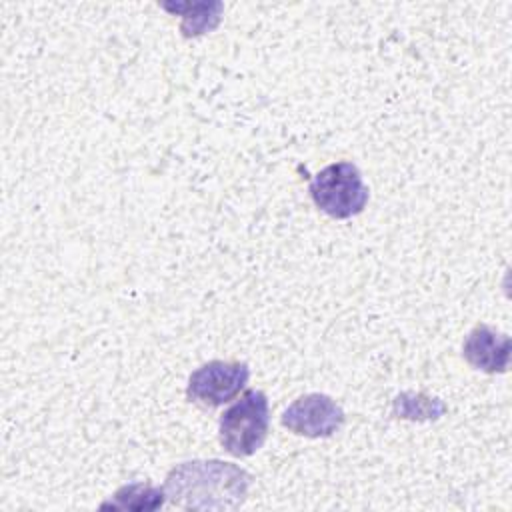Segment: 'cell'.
<instances>
[{"label":"cell","mask_w":512,"mask_h":512,"mask_svg":"<svg viewBox=\"0 0 512 512\" xmlns=\"http://www.w3.org/2000/svg\"><path fill=\"white\" fill-rule=\"evenodd\" d=\"M166 10L172 12H184L182 14V34L186 38H194L200 36L204 32H210L212 28H216L218 20H220V12H222V4L220 2H186V4H164Z\"/></svg>","instance_id":"7"},{"label":"cell","mask_w":512,"mask_h":512,"mask_svg":"<svg viewBox=\"0 0 512 512\" xmlns=\"http://www.w3.org/2000/svg\"><path fill=\"white\" fill-rule=\"evenodd\" d=\"M512 342L506 334L492 330L486 324H478L474 330L468 332L462 344L464 360L474 368L486 374H500L506 372L510 362Z\"/></svg>","instance_id":"6"},{"label":"cell","mask_w":512,"mask_h":512,"mask_svg":"<svg viewBox=\"0 0 512 512\" xmlns=\"http://www.w3.org/2000/svg\"><path fill=\"white\" fill-rule=\"evenodd\" d=\"M252 476L224 460H188L164 482L168 504L182 510H236L248 496Z\"/></svg>","instance_id":"1"},{"label":"cell","mask_w":512,"mask_h":512,"mask_svg":"<svg viewBox=\"0 0 512 512\" xmlns=\"http://www.w3.org/2000/svg\"><path fill=\"white\" fill-rule=\"evenodd\" d=\"M166 494L164 488H154L150 484L134 482L126 484L116 490L110 502H104L102 508H116V510H156L164 504Z\"/></svg>","instance_id":"8"},{"label":"cell","mask_w":512,"mask_h":512,"mask_svg":"<svg viewBox=\"0 0 512 512\" xmlns=\"http://www.w3.org/2000/svg\"><path fill=\"white\" fill-rule=\"evenodd\" d=\"M310 196L318 210L336 220L360 214L368 204V186L352 162H334L310 180Z\"/></svg>","instance_id":"3"},{"label":"cell","mask_w":512,"mask_h":512,"mask_svg":"<svg viewBox=\"0 0 512 512\" xmlns=\"http://www.w3.org/2000/svg\"><path fill=\"white\" fill-rule=\"evenodd\" d=\"M270 426L268 398L262 390H246L218 422V440L222 448L236 456H252L266 440Z\"/></svg>","instance_id":"2"},{"label":"cell","mask_w":512,"mask_h":512,"mask_svg":"<svg viewBox=\"0 0 512 512\" xmlns=\"http://www.w3.org/2000/svg\"><path fill=\"white\" fill-rule=\"evenodd\" d=\"M248 378L250 368L244 362L210 360L190 374L186 396L202 408H218L236 398L248 384Z\"/></svg>","instance_id":"4"},{"label":"cell","mask_w":512,"mask_h":512,"mask_svg":"<svg viewBox=\"0 0 512 512\" xmlns=\"http://www.w3.org/2000/svg\"><path fill=\"white\" fill-rule=\"evenodd\" d=\"M282 426L306 438H328L344 424V410L326 394H306L296 398L282 412Z\"/></svg>","instance_id":"5"},{"label":"cell","mask_w":512,"mask_h":512,"mask_svg":"<svg viewBox=\"0 0 512 512\" xmlns=\"http://www.w3.org/2000/svg\"><path fill=\"white\" fill-rule=\"evenodd\" d=\"M446 412V404L438 398H428L424 394L404 392L394 400V414L406 420H436Z\"/></svg>","instance_id":"9"}]
</instances>
